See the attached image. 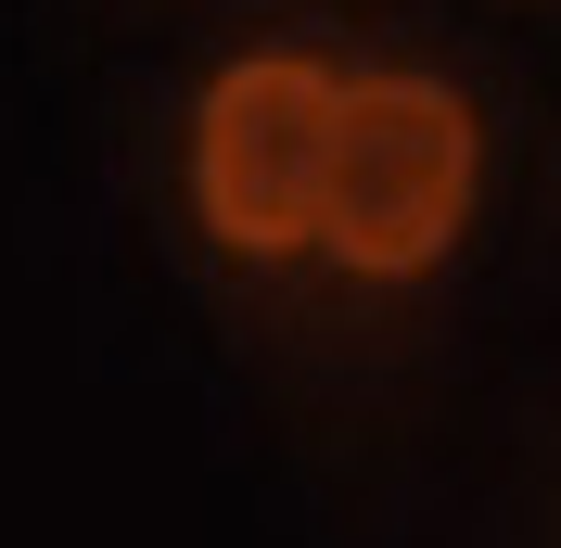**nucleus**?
Returning a JSON list of instances; mask_svg holds the SVG:
<instances>
[{
	"label": "nucleus",
	"instance_id": "1",
	"mask_svg": "<svg viewBox=\"0 0 561 548\" xmlns=\"http://www.w3.org/2000/svg\"><path fill=\"white\" fill-rule=\"evenodd\" d=\"M485 205V115L434 65H357L345 77V140H332V217H319V269L409 294L459 255Z\"/></svg>",
	"mask_w": 561,
	"mask_h": 548
},
{
	"label": "nucleus",
	"instance_id": "2",
	"mask_svg": "<svg viewBox=\"0 0 561 548\" xmlns=\"http://www.w3.org/2000/svg\"><path fill=\"white\" fill-rule=\"evenodd\" d=\"M332 140H345V65H319V52H230L205 77V103H192V153H179L205 242L243 255V269L319 255Z\"/></svg>",
	"mask_w": 561,
	"mask_h": 548
}]
</instances>
